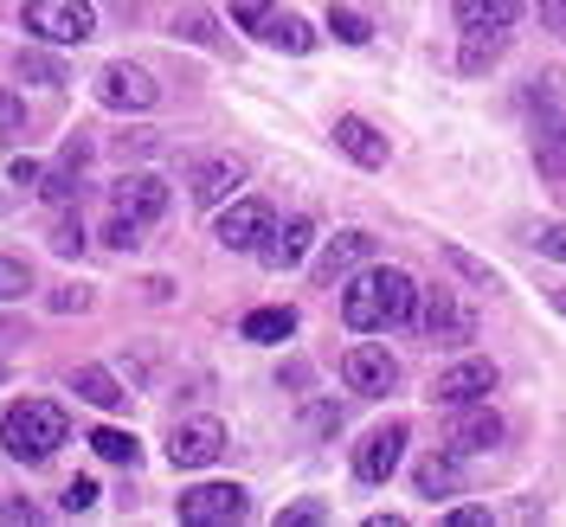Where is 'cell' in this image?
<instances>
[{"instance_id": "cell-1", "label": "cell", "mask_w": 566, "mask_h": 527, "mask_svg": "<svg viewBox=\"0 0 566 527\" xmlns=\"http://www.w3.org/2000/svg\"><path fill=\"white\" fill-rule=\"evenodd\" d=\"M412 303H419V283L406 277L399 264H367L342 289V322H348L354 335H380V328L412 322Z\"/></svg>"}, {"instance_id": "cell-2", "label": "cell", "mask_w": 566, "mask_h": 527, "mask_svg": "<svg viewBox=\"0 0 566 527\" xmlns=\"http://www.w3.org/2000/svg\"><path fill=\"white\" fill-rule=\"evenodd\" d=\"M65 438H71V419H65V405H52V399H20V405L0 412V451L20 463L59 457Z\"/></svg>"}, {"instance_id": "cell-3", "label": "cell", "mask_w": 566, "mask_h": 527, "mask_svg": "<svg viewBox=\"0 0 566 527\" xmlns=\"http://www.w3.org/2000/svg\"><path fill=\"white\" fill-rule=\"evenodd\" d=\"M412 328H419L431 348H470L476 341V309L463 303L458 289H419V303H412Z\"/></svg>"}, {"instance_id": "cell-4", "label": "cell", "mask_w": 566, "mask_h": 527, "mask_svg": "<svg viewBox=\"0 0 566 527\" xmlns=\"http://www.w3.org/2000/svg\"><path fill=\"white\" fill-rule=\"evenodd\" d=\"M20 27L39 45H91L97 39V7L91 0H27Z\"/></svg>"}, {"instance_id": "cell-5", "label": "cell", "mask_w": 566, "mask_h": 527, "mask_svg": "<svg viewBox=\"0 0 566 527\" xmlns=\"http://www.w3.org/2000/svg\"><path fill=\"white\" fill-rule=\"evenodd\" d=\"M175 515L187 527H239L251 515V495L239 483H200V489L175 495Z\"/></svg>"}, {"instance_id": "cell-6", "label": "cell", "mask_w": 566, "mask_h": 527, "mask_svg": "<svg viewBox=\"0 0 566 527\" xmlns=\"http://www.w3.org/2000/svg\"><path fill=\"white\" fill-rule=\"evenodd\" d=\"M271 225H277V212L264 207L258 193H239V200H226V207H219L212 239H219L226 251H251V257H258V245L271 239Z\"/></svg>"}, {"instance_id": "cell-7", "label": "cell", "mask_w": 566, "mask_h": 527, "mask_svg": "<svg viewBox=\"0 0 566 527\" xmlns=\"http://www.w3.org/2000/svg\"><path fill=\"white\" fill-rule=\"evenodd\" d=\"M495 380H502V373H495V360H483V354H463V360H451V367H438V380H431V392H424V399L458 412V405L490 399Z\"/></svg>"}, {"instance_id": "cell-8", "label": "cell", "mask_w": 566, "mask_h": 527, "mask_svg": "<svg viewBox=\"0 0 566 527\" xmlns=\"http://www.w3.org/2000/svg\"><path fill=\"white\" fill-rule=\"evenodd\" d=\"M91 91H97V104L116 109V116H142V109H155V97H161V84L142 65H104Z\"/></svg>"}, {"instance_id": "cell-9", "label": "cell", "mask_w": 566, "mask_h": 527, "mask_svg": "<svg viewBox=\"0 0 566 527\" xmlns=\"http://www.w3.org/2000/svg\"><path fill=\"white\" fill-rule=\"evenodd\" d=\"M399 457H406V419H387L354 444V476L360 483H387L392 470H399Z\"/></svg>"}, {"instance_id": "cell-10", "label": "cell", "mask_w": 566, "mask_h": 527, "mask_svg": "<svg viewBox=\"0 0 566 527\" xmlns=\"http://www.w3.org/2000/svg\"><path fill=\"white\" fill-rule=\"evenodd\" d=\"M219 457H226V424L219 419H187L168 431V463L175 470H207Z\"/></svg>"}, {"instance_id": "cell-11", "label": "cell", "mask_w": 566, "mask_h": 527, "mask_svg": "<svg viewBox=\"0 0 566 527\" xmlns=\"http://www.w3.org/2000/svg\"><path fill=\"white\" fill-rule=\"evenodd\" d=\"M367 264H374V239H367V232H335V239H322L310 277H316L322 289H335V283H348L354 271H367Z\"/></svg>"}, {"instance_id": "cell-12", "label": "cell", "mask_w": 566, "mask_h": 527, "mask_svg": "<svg viewBox=\"0 0 566 527\" xmlns=\"http://www.w3.org/2000/svg\"><path fill=\"white\" fill-rule=\"evenodd\" d=\"M342 380H348V392L380 399V392L399 387V360H392L387 348H374V341H354V348L342 354Z\"/></svg>"}, {"instance_id": "cell-13", "label": "cell", "mask_w": 566, "mask_h": 527, "mask_svg": "<svg viewBox=\"0 0 566 527\" xmlns=\"http://www.w3.org/2000/svg\"><path fill=\"white\" fill-rule=\"evenodd\" d=\"M239 187H245V168H239L232 155H207V161H193V175H187V193H193L200 212H219L226 200H239Z\"/></svg>"}, {"instance_id": "cell-14", "label": "cell", "mask_w": 566, "mask_h": 527, "mask_svg": "<svg viewBox=\"0 0 566 527\" xmlns=\"http://www.w3.org/2000/svg\"><path fill=\"white\" fill-rule=\"evenodd\" d=\"M502 444V419L490 412V399H476V405H458V419L444 431V451H458V457H483Z\"/></svg>"}, {"instance_id": "cell-15", "label": "cell", "mask_w": 566, "mask_h": 527, "mask_svg": "<svg viewBox=\"0 0 566 527\" xmlns=\"http://www.w3.org/2000/svg\"><path fill=\"white\" fill-rule=\"evenodd\" d=\"M310 245H316V219L296 212V219L271 225V239L258 245V264H264V271H296V264L310 257Z\"/></svg>"}, {"instance_id": "cell-16", "label": "cell", "mask_w": 566, "mask_h": 527, "mask_svg": "<svg viewBox=\"0 0 566 527\" xmlns=\"http://www.w3.org/2000/svg\"><path fill=\"white\" fill-rule=\"evenodd\" d=\"M109 207L129 212V219H142V225H155V219L168 212V180H161V175H142V168H129V175L116 180Z\"/></svg>"}, {"instance_id": "cell-17", "label": "cell", "mask_w": 566, "mask_h": 527, "mask_svg": "<svg viewBox=\"0 0 566 527\" xmlns=\"http://www.w3.org/2000/svg\"><path fill=\"white\" fill-rule=\"evenodd\" d=\"M335 148L348 155L354 168H367V175L387 168V136H380L367 116H335Z\"/></svg>"}, {"instance_id": "cell-18", "label": "cell", "mask_w": 566, "mask_h": 527, "mask_svg": "<svg viewBox=\"0 0 566 527\" xmlns=\"http://www.w3.org/2000/svg\"><path fill=\"white\" fill-rule=\"evenodd\" d=\"M534 168L541 180H566V109L547 104L541 123H534Z\"/></svg>"}, {"instance_id": "cell-19", "label": "cell", "mask_w": 566, "mask_h": 527, "mask_svg": "<svg viewBox=\"0 0 566 527\" xmlns=\"http://www.w3.org/2000/svg\"><path fill=\"white\" fill-rule=\"evenodd\" d=\"M412 483H419V495H431V502H444V495H463V457L458 451H431V457L412 470Z\"/></svg>"}, {"instance_id": "cell-20", "label": "cell", "mask_w": 566, "mask_h": 527, "mask_svg": "<svg viewBox=\"0 0 566 527\" xmlns=\"http://www.w3.org/2000/svg\"><path fill=\"white\" fill-rule=\"evenodd\" d=\"M522 20V0H458V33H509Z\"/></svg>"}, {"instance_id": "cell-21", "label": "cell", "mask_w": 566, "mask_h": 527, "mask_svg": "<svg viewBox=\"0 0 566 527\" xmlns=\"http://www.w3.org/2000/svg\"><path fill=\"white\" fill-rule=\"evenodd\" d=\"M71 392L91 399L97 412H123V405H129V387H123L109 367H77V373H71Z\"/></svg>"}, {"instance_id": "cell-22", "label": "cell", "mask_w": 566, "mask_h": 527, "mask_svg": "<svg viewBox=\"0 0 566 527\" xmlns=\"http://www.w3.org/2000/svg\"><path fill=\"white\" fill-rule=\"evenodd\" d=\"M264 45H277V52H316V27L310 20H296V13H271L264 27H258Z\"/></svg>"}, {"instance_id": "cell-23", "label": "cell", "mask_w": 566, "mask_h": 527, "mask_svg": "<svg viewBox=\"0 0 566 527\" xmlns=\"http://www.w3.org/2000/svg\"><path fill=\"white\" fill-rule=\"evenodd\" d=\"M239 335H245V341H264V348H271V341H290V335H296V309H290V303L251 309V316L239 322Z\"/></svg>"}, {"instance_id": "cell-24", "label": "cell", "mask_w": 566, "mask_h": 527, "mask_svg": "<svg viewBox=\"0 0 566 527\" xmlns=\"http://www.w3.org/2000/svg\"><path fill=\"white\" fill-rule=\"evenodd\" d=\"M13 77H20V84H65V59H52V52H20V59H13Z\"/></svg>"}, {"instance_id": "cell-25", "label": "cell", "mask_w": 566, "mask_h": 527, "mask_svg": "<svg viewBox=\"0 0 566 527\" xmlns=\"http://www.w3.org/2000/svg\"><path fill=\"white\" fill-rule=\"evenodd\" d=\"M91 451H97L104 463H136L142 457V444L129 438V431H116V424H97V431H91Z\"/></svg>"}, {"instance_id": "cell-26", "label": "cell", "mask_w": 566, "mask_h": 527, "mask_svg": "<svg viewBox=\"0 0 566 527\" xmlns=\"http://www.w3.org/2000/svg\"><path fill=\"white\" fill-rule=\"evenodd\" d=\"M502 45H509V33H463V71H483L502 59Z\"/></svg>"}, {"instance_id": "cell-27", "label": "cell", "mask_w": 566, "mask_h": 527, "mask_svg": "<svg viewBox=\"0 0 566 527\" xmlns=\"http://www.w3.org/2000/svg\"><path fill=\"white\" fill-rule=\"evenodd\" d=\"M27 289H33V271H27L13 251H0V303H20Z\"/></svg>"}, {"instance_id": "cell-28", "label": "cell", "mask_w": 566, "mask_h": 527, "mask_svg": "<svg viewBox=\"0 0 566 527\" xmlns=\"http://www.w3.org/2000/svg\"><path fill=\"white\" fill-rule=\"evenodd\" d=\"M444 264H451L458 277H470V283H476V289H495V271H490V264H483V257H470V251H463V245H444Z\"/></svg>"}, {"instance_id": "cell-29", "label": "cell", "mask_w": 566, "mask_h": 527, "mask_svg": "<svg viewBox=\"0 0 566 527\" xmlns=\"http://www.w3.org/2000/svg\"><path fill=\"white\" fill-rule=\"evenodd\" d=\"M528 245L541 251V257H560L566 264V225L560 219H541V225H528Z\"/></svg>"}, {"instance_id": "cell-30", "label": "cell", "mask_w": 566, "mask_h": 527, "mask_svg": "<svg viewBox=\"0 0 566 527\" xmlns=\"http://www.w3.org/2000/svg\"><path fill=\"white\" fill-rule=\"evenodd\" d=\"M328 33L342 39V45H367V39H374V27H367L360 13H348V7H335V13H328Z\"/></svg>"}, {"instance_id": "cell-31", "label": "cell", "mask_w": 566, "mask_h": 527, "mask_svg": "<svg viewBox=\"0 0 566 527\" xmlns=\"http://www.w3.org/2000/svg\"><path fill=\"white\" fill-rule=\"evenodd\" d=\"M104 245H116V251H136V245H142V219H129V212H109Z\"/></svg>"}, {"instance_id": "cell-32", "label": "cell", "mask_w": 566, "mask_h": 527, "mask_svg": "<svg viewBox=\"0 0 566 527\" xmlns=\"http://www.w3.org/2000/svg\"><path fill=\"white\" fill-rule=\"evenodd\" d=\"M39 193H45L52 207H71V200H77V168H59V175H45V180H39Z\"/></svg>"}, {"instance_id": "cell-33", "label": "cell", "mask_w": 566, "mask_h": 527, "mask_svg": "<svg viewBox=\"0 0 566 527\" xmlns=\"http://www.w3.org/2000/svg\"><path fill=\"white\" fill-rule=\"evenodd\" d=\"M271 13H283L277 0H232V20H239V27H245V33H258V27H264V20H271Z\"/></svg>"}, {"instance_id": "cell-34", "label": "cell", "mask_w": 566, "mask_h": 527, "mask_svg": "<svg viewBox=\"0 0 566 527\" xmlns=\"http://www.w3.org/2000/svg\"><path fill=\"white\" fill-rule=\"evenodd\" d=\"M59 502H65V515H84V508H97V483L91 476H71Z\"/></svg>"}, {"instance_id": "cell-35", "label": "cell", "mask_w": 566, "mask_h": 527, "mask_svg": "<svg viewBox=\"0 0 566 527\" xmlns=\"http://www.w3.org/2000/svg\"><path fill=\"white\" fill-rule=\"evenodd\" d=\"M84 245H91V239H84L77 219H59V225H52V251H59V257H77Z\"/></svg>"}, {"instance_id": "cell-36", "label": "cell", "mask_w": 566, "mask_h": 527, "mask_svg": "<svg viewBox=\"0 0 566 527\" xmlns=\"http://www.w3.org/2000/svg\"><path fill=\"white\" fill-rule=\"evenodd\" d=\"M45 309H52V316H71V309H91V289H77V283H59V289L45 296Z\"/></svg>"}, {"instance_id": "cell-37", "label": "cell", "mask_w": 566, "mask_h": 527, "mask_svg": "<svg viewBox=\"0 0 566 527\" xmlns=\"http://www.w3.org/2000/svg\"><path fill=\"white\" fill-rule=\"evenodd\" d=\"M322 521H328V508H322V502H290V508L277 515V527H322Z\"/></svg>"}, {"instance_id": "cell-38", "label": "cell", "mask_w": 566, "mask_h": 527, "mask_svg": "<svg viewBox=\"0 0 566 527\" xmlns=\"http://www.w3.org/2000/svg\"><path fill=\"white\" fill-rule=\"evenodd\" d=\"M116 148H123V161H129V155H161V129H129Z\"/></svg>"}, {"instance_id": "cell-39", "label": "cell", "mask_w": 566, "mask_h": 527, "mask_svg": "<svg viewBox=\"0 0 566 527\" xmlns=\"http://www.w3.org/2000/svg\"><path fill=\"white\" fill-rule=\"evenodd\" d=\"M180 39H193V45H212V20L207 13H187V20H175Z\"/></svg>"}, {"instance_id": "cell-40", "label": "cell", "mask_w": 566, "mask_h": 527, "mask_svg": "<svg viewBox=\"0 0 566 527\" xmlns=\"http://www.w3.org/2000/svg\"><path fill=\"white\" fill-rule=\"evenodd\" d=\"M0 129H7V136L27 129V109H20V97H7V91H0Z\"/></svg>"}, {"instance_id": "cell-41", "label": "cell", "mask_w": 566, "mask_h": 527, "mask_svg": "<svg viewBox=\"0 0 566 527\" xmlns=\"http://www.w3.org/2000/svg\"><path fill=\"white\" fill-rule=\"evenodd\" d=\"M7 175H13V187H39V180H45V168H39L33 155H20V161H13Z\"/></svg>"}, {"instance_id": "cell-42", "label": "cell", "mask_w": 566, "mask_h": 527, "mask_svg": "<svg viewBox=\"0 0 566 527\" xmlns=\"http://www.w3.org/2000/svg\"><path fill=\"white\" fill-rule=\"evenodd\" d=\"M84 161H91V141L71 136V141H65V155H59V168H77V175H84Z\"/></svg>"}, {"instance_id": "cell-43", "label": "cell", "mask_w": 566, "mask_h": 527, "mask_svg": "<svg viewBox=\"0 0 566 527\" xmlns=\"http://www.w3.org/2000/svg\"><path fill=\"white\" fill-rule=\"evenodd\" d=\"M444 527H490V508H451Z\"/></svg>"}, {"instance_id": "cell-44", "label": "cell", "mask_w": 566, "mask_h": 527, "mask_svg": "<svg viewBox=\"0 0 566 527\" xmlns=\"http://www.w3.org/2000/svg\"><path fill=\"white\" fill-rule=\"evenodd\" d=\"M0 521H20V527H33V521H39V508H33V502H0Z\"/></svg>"}, {"instance_id": "cell-45", "label": "cell", "mask_w": 566, "mask_h": 527, "mask_svg": "<svg viewBox=\"0 0 566 527\" xmlns=\"http://www.w3.org/2000/svg\"><path fill=\"white\" fill-rule=\"evenodd\" d=\"M541 20H547L554 33H566V0H541Z\"/></svg>"}, {"instance_id": "cell-46", "label": "cell", "mask_w": 566, "mask_h": 527, "mask_svg": "<svg viewBox=\"0 0 566 527\" xmlns=\"http://www.w3.org/2000/svg\"><path fill=\"white\" fill-rule=\"evenodd\" d=\"M310 424H316V431H335V424H342V412H335V405H316V412H310Z\"/></svg>"}, {"instance_id": "cell-47", "label": "cell", "mask_w": 566, "mask_h": 527, "mask_svg": "<svg viewBox=\"0 0 566 527\" xmlns=\"http://www.w3.org/2000/svg\"><path fill=\"white\" fill-rule=\"evenodd\" d=\"M554 309H560V316H566V289H554Z\"/></svg>"}]
</instances>
